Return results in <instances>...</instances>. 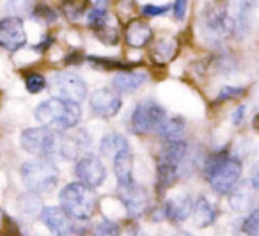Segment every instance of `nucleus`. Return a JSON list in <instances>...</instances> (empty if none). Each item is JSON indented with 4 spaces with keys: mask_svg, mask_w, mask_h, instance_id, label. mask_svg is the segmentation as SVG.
I'll list each match as a JSON object with an SVG mask.
<instances>
[{
    "mask_svg": "<svg viewBox=\"0 0 259 236\" xmlns=\"http://www.w3.org/2000/svg\"><path fill=\"white\" fill-rule=\"evenodd\" d=\"M34 117L41 126L59 130V132H69L78 126L82 119V110H80V103L61 96H54L41 101L34 108Z\"/></svg>",
    "mask_w": 259,
    "mask_h": 236,
    "instance_id": "f257e3e1",
    "label": "nucleus"
},
{
    "mask_svg": "<svg viewBox=\"0 0 259 236\" xmlns=\"http://www.w3.org/2000/svg\"><path fill=\"white\" fill-rule=\"evenodd\" d=\"M61 206L75 220H89L94 217L98 208V197L94 188L83 185L82 181H75L66 185L61 190Z\"/></svg>",
    "mask_w": 259,
    "mask_h": 236,
    "instance_id": "f03ea898",
    "label": "nucleus"
},
{
    "mask_svg": "<svg viewBox=\"0 0 259 236\" xmlns=\"http://www.w3.org/2000/svg\"><path fill=\"white\" fill-rule=\"evenodd\" d=\"M23 185L32 193H47L57 186L59 169L50 158H34V160L23 162L22 169Z\"/></svg>",
    "mask_w": 259,
    "mask_h": 236,
    "instance_id": "7ed1b4c3",
    "label": "nucleus"
},
{
    "mask_svg": "<svg viewBox=\"0 0 259 236\" xmlns=\"http://www.w3.org/2000/svg\"><path fill=\"white\" fill-rule=\"evenodd\" d=\"M167 112L155 98H144L134 107L130 114V132L134 135L144 137L151 133H158L160 126L165 123Z\"/></svg>",
    "mask_w": 259,
    "mask_h": 236,
    "instance_id": "20e7f679",
    "label": "nucleus"
},
{
    "mask_svg": "<svg viewBox=\"0 0 259 236\" xmlns=\"http://www.w3.org/2000/svg\"><path fill=\"white\" fill-rule=\"evenodd\" d=\"M199 29L206 41H222L231 37V22L227 16L226 0H211L204 6L199 16Z\"/></svg>",
    "mask_w": 259,
    "mask_h": 236,
    "instance_id": "39448f33",
    "label": "nucleus"
},
{
    "mask_svg": "<svg viewBox=\"0 0 259 236\" xmlns=\"http://www.w3.org/2000/svg\"><path fill=\"white\" fill-rule=\"evenodd\" d=\"M62 132L47 128V126H32V128L23 130L20 135V144L23 149L37 158L59 156Z\"/></svg>",
    "mask_w": 259,
    "mask_h": 236,
    "instance_id": "423d86ee",
    "label": "nucleus"
},
{
    "mask_svg": "<svg viewBox=\"0 0 259 236\" xmlns=\"http://www.w3.org/2000/svg\"><path fill=\"white\" fill-rule=\"evenodd\" d=\"M48 87L54 91L55 96L66 98V100L75 101V103H82L89 93L85 80L78 73L69 71V69L55 71L48 80Z\"/></svg>",
    "mask_w": 259,
    "mask_h": 236,
    "instance_id": "0eeeda50",
    "label": "nucleus"
},
{
    "mask_svg": "<svg viewBox=\"0 0 259 236\" xmlns=\"http://www.w3.org/2000/svg\"><path fill=\"white\" fill-rule=\"evenodd\" d=\"M226 6L231 22V37L243 41L252 30L255 0H226Z\"/></svg>",
    "mask_w": 259,
    "mask_h": 236,
    "instance_id": "6e6552de",
    "label": "nucleus"
},
{
    "mask_svg": "<svg viewBox=\"0 0 259 236\" xmlns=\"http://www.w3.org/2000/svg\"><path fill=\"white\" fill-rule=\"evenodd\" d=\"M241 171H243L241 162L238 160L236 156L229 154L226 160L220 162V164L206 176V179H208L213 192L220 193V195H226V193H229L231 190L238 185V181H240V178H241Z\"/></svg>",
    "mask_w": 259,
    "mask_h": 236,
    "instance_id": "1a4fd4ad",
    "label": "nucleus"
},
{
    "mask_svg": "<svg viewBox=\"0 0 259 236\" xmlns=\"http://www.w3.org/2000/svg\"><path fill=\"white\" fill-rule=\"evenodd\" d=\"M29 45L23 18L18 15H8L0 18V50L16 54Z\"/></svg>",
    "mask_w": 259,
    "mask_h": 236,
    "instance_id": "9d476101",
    "label": "nucleus"
},
{
    "mask_svg": "<svg viewBox=\"0 0 259 236\" xmlns=\"http://www.w3.org/2000/svg\"><path fill=\"white\" fill-rule=\"evenodd\" d=\"M117 199L122 204L126 215L130 218L141 217L149 206V193L144 186H141L137 181H130L124 185H119Z\"/></svg>",
    "mask_w": 259,
    "mask_h": 236,
    "instance_id": "9b49d317",
    "label": "nucleus"
},
{
    "mask_svg": "<svg viewBox=\"0 0 259 236\" xmlns=\"http://www.w3.org/2000/svg\"><path fill=\"white\" fill-rule=\"evenodd\" d=\"M89 107L96 117L110 119L121 112L122 108V98L112 87H100L93 91L89 96Z\"/></svg>",
    "mask_w": 259,
    "mask_h": 236,
    "instance_id": "f8f14e48",
    "label": "nucleus"
},
{
    "mask_svg": "<svg viewBox=\"0 0 259 236\" xmlns=\"http://www.w3.org/2000/svg\"><path fill=\"white\" fill-rule=\"evenodd\" d=\"M75 174L78 178V181H82L83 185L96 188L107 178V169H105V164L101 162L100 156L85 153L76 160Z\"/></svg>",
    "mask_w": 259,
    "mask_h": 236,
    "instance_id": "ddd939ff",
    "label": "nucleus"
},
{
    "mask_svg": "<svg viewBox=\"0 0 259 236\" xmlns=\"http://www.w3.org/2000/svg\"><path fill=\"white\" fill-rule=\"evenodd\" d=\"M153 40H155V29L142 18L130 20L124 25V30H122V41L135 50L149 47Z\"/></svg>",
    "mask_w": 259,
    "mask_h": 236,
    "instance_id": "4468645a",
    "label": "nucleus"
},
{
    "mask_svg": "<svg viewBox=\"0 0 259 236\" xmlns=\"http://www.w3.org/2000/svg\"><path fill=\"white\" fill-rule=\"evenodd\" d=\"M41 222L47 225V229L54 236H69L73 232V222L71 217L64 211V208L47 206L39 211Z\"/></svg>",
    "mask_w": 259,
    "mask_h": 236,
    "instance_id": "2eb2a0df",
    "label": "nucleus"
},
{
    "mask_svg": "<svg viewBox=\"0 0 259 236\" xmlns=\"http://www.w3.org/2000/svg\"><path fill=\"white\" fill-rule=\"evenodd\" d=\"M91 146V137L85 130H76V132H62V140H61V151L59 156L64 160H78L82 154H85V151Z\"/></svg>",
    "mask_w": 259,
    "mask_h": 236,
    "instance_id": "dca6fc26",
    "label": "nucleus"
},
{
    "mask_svg": "<svg viewBox=\"0 0 259 236\" xmlns=\"http://www.w3.org/2000/svg\"><path fill=\"white\" fill-rule=\"evenodd\" d=\"M149 82V75L144 69H126V71H117L112 76L110 87L115 89L119 94H132L144 87Z\"/></svg>",
    "mask_w": 259,
    "mask_h": 236,
    "instance_id": "f3484780",
    "label": "nucleus"
},
{
    "mask_svg": "<svg viewBox=\"0 0 259 236\" xmlns=\"http://www.w3.org/2000/svg\"><path fill=\"white\" fill-rule=\"evenodd\" d=\"M149 47H151L149 48L151 61L160 66L169 64L180 52V43H178L176 37H158V40H153Z\"/></svg>",
    "mask_w": 259,
    "mask_h": 236,
    "instance_id": "a211bd4d",
    "label": "nucleus"
},
{
    "mask_svg": "<svg viewBox=\"0 0 259 236\" xmlns=\"http://www.w3.org/2000/svg\"><path fill=\"white\" fill-rule=\"evenodd\" d=\"M194 211V203L188 195H176L170 197L169 201H165V206H163V218L174 222V224H180L185 222L190 213Z\"/></svg>",
    "mask_w": 259,
    "mask_h": 236,
    "instance_id": "6ab92c4d",
    "label": "nucleus"
},
{
    "mask_svg": "<svg viewBox=\"0 0 259 236\" xmlns=\"http://www.w3.org/2000/svg\"><path fill=\"white\" fill-rule=\"evenodd\" d=\"M231 197H229V204L233 210L236 211H250L255 204V193H259L257 190L254 188L250 181L240 185L238 183L233 190H231Z\"/></svg>",
    "mask_w": 259,
    "mask_h": 236,
    "instance_id": "aec40b11",
    "label": "nucleus"
},
{
    "mask_svg": "<svg viewBox=\"0 0 259 236\" xmlns=\"http://www.w3.org/2000/svg\"><path fill=\"white\" fill-rule=\"evenodd\" d=\"M85 62L96 71H126V69H135L141 62L124 61V59L107 57V55H87Z\"/></svg>",
    "mask_w": 259,
    "mask_h": 236,
    "instance_id": "412c9836",
    "label": "nucleus"
},
{
    "mask_svg": "<svg viewBox=\"0 0 259 236\" xmlns=\"http://www.w3.org/2000/svg\"><path fill=\"white\" fill-rule=\"evenodd\" d=\"M110 4L112 0H94L93 8L89 9L85 16V23L89 30H100L103 27H107L112 22L110 16Z\"/></svg>",
    "mask_w": 259,
    "mask_h": 236,
    "instance_id": "4be33fe9",
    "label": "nucleus"
},
{
    "mask_svg": "<svg viewBox=\"0 0 259 236\" xmlns=\"http://www.w3.org/2000/svg\"><path fill=\"white\" fill-rule=\"evenodd\" d=\"M112 167L119 185L134 181V153L132 149H122L112 158Z\"/></svg>",
    "mask_w": 259,
    "mask_h": 236,
    "instance_id": "5701e85b",
    "label": "nucleus"
},
{
    "mask_svg": "<svg viewBox=\"0 0 259 236\" xmlns=\"http://www.w3.org/2000/svg\"><path fill=\"white\" fill-rule=\"evenodd\" d=\"M91 8H93L91 0H61L59 13L68 22H80L82 18H85Z\"/></svg>",
    "mask_w": 259,
    "mask_h": 236,
    "instance_id": "b1692460",
    "label": "nucleus"
},
{
    "mask_svg": "<svg viewBox=\"0 0 259 236\" xmlns=\"http://www.w3.org/2000/svg\"><path fill=\"white\" fill-rule=\"evenodd\" d=\"M185 119L180 117V115H172L169 117L167 115L165 123L160 126L158 133L156 135L163 140V142H174V140H181L185 139Z\"/></svg>",
    "mask_w": 259,
    "mask_h": 236,
    "instance_id": "393cba45",
    "label": "nucleus"
},
{
    "mask_svg": "<svg viewBox=\"0 0 259 236\" xmlns=\"http://www.w3.org/2000/svg\"><path fill=\"white\" fill-rule=\"evenodd\" d=\"M194 222L197 227H208L217 220V208L206 197H199L194 204Z\"/></svg>",
    "mask_w": 259,
    "mask_h": 236,
    "instance_id": "a878e982",
    "label": "nucleus"
},
{
    "mask_svg": "<svg viewBox=\"0 0 259 236\" xmlns=\"http://www.w3.org/2000/svg\"><path fill=\"white\" fill-rule=\"evenodd\" d=\"M122 149H130V142L124 135L117 132L107 133V135L101 137L100 140V153L107 158H114L119 151Z\"/></svg>",
    "mask_w": 259,
    "mask_h": 236,
    "instance_id": "bb28decb",
    "label": "nucleus"
},
{
    "mask_svg": "<svg viewBox=\"0 0 259 236\" xmlns=\"http://www.w3.org/2000/svg\"><path fill=\"white\" fill-rule=\"evenodd\" d=\"M59 16H61L59 9L52 8L47 2H37V4H34L29 13L30 20H34L36 23H43V25H47V27L55 25V23L59 22Z\"/></svg>",
    "mask_w": 259,
    "mask_h": 236,
    "instance_id": "cd10ccee",
    "label": "nucleus"
},
{
    "mask_svg": "<svg viewBox=\"0 0 259 236\" xmlns=\"http://www.w3.org/2000/svg\"><path fill=\"white\" fill-rule=\"evenodd\" d=\"M94 37H96L100 43H103L105 47H117L119 41H121V32H119L117 27H114L112 23H108L107 27L100 30H94Z\"/></svg>",
    "mask_w": 259,
    "mask_h": 236,
    "instance_id": "c85d7f7f",
    "label": "nucleus"
},
{
    "mask_svg": "<svg viewBox=\"0 0 259 236\" xmlns=\"http://www.w3.org/2000/svg\"><path fill=\"white\" fill-rule=\"evenodd\" d=\"M142 18H162V16L172 13V4H155V2H148L142 4L139 9Z\"/></svg>",
    "mask_w": 259,
    "mask_h": 236,
    "instance_id": "c756f323",
    "label": "nucleus"
},
{
    "mask_svg": "<svg viewBox=\"0 0 259 236\" xmlns=\"http://www.w3.org/2000/svg\"><path fill=\"white\" fill-rule=\"evenodd\" d=\"M25 89L29 91L30 94H39L43 93L45 89L48 87V80L43 73H37V71H29L25 75Z\"/></svg>",
    "mask_w": 259,
    "mask_h": 236,
    "instance_id": "7c9ffc66",
    "label": "nucleus"
},
{
    "mask_svg": "<svg viewBox=\"0 0 259 236\" xmlns=\"http://www.w3.org/2000/svg\"><path fill=\"white\" fill-rule=\"evenodd\" d=\"M247 87H240V86H224L220 89L219 96H217V101L219 103H224V101H231V100H238V98L245 96L247 94Z\"/></svg>",
    "mask_w": 259,
    "mask_h": 236,
    "instance_id": "2f4dec72",
    "label": "nucleus"
},
{
    "mask_svg": "<svg viewBox=\"0 0 259 236\" xmlns=\"http://www.w3.org/2000/svg\"><path fill=\"white\" fill-rule=\"evenodd\" d=\"M93 236H121V229L115 222L112 220H101L100 224L94 227V232Z\"/></svg>",
    "mask_w": 259,
    "mask_h": 236,
    "instance_id": "473e14b6",
    "label": "nucleus"
},
{
    "mask_svg": "<svg viewBox=\"0 0 259 236\" xmlns=\"http://www.w3.org/2000/svg\"><path fill=\"white\" fill-rule=\"evenodd\" d=\"M243 231L247 236H259V208L252 210L243 222Z\"/></svg>",
    "mask_w": 259,
    "mask_h": 236,
    "instance_id": "72a5a7b5",
    "label": "nucleus"
},
{
    "mask_svg": "<svg viewBox=\"0 0 259 236\" xmlns=\"http://www.w3.org/2000/svg\"><path fill=\"white\" fill-rule=\"evenodd\" d=\"M188 6L190 0H174L172 2V18L176 22H183L188 15Z\"/></svg>",
    "mask_w": 259,
    "mask_h": 236,
    "instance_id": "f704fd0d",
    "label": "nucleus"
},
{
    "mask_svg": "<svg viewBox=\"0 0 259 236\" xmlns=\"http://www.w3.org/2000/svg\"><path fill=\"white\" fill-rule=\"evenodd\" d=\"M54 45H55V36L52 32H45L32 48H34V52H37V54H47Z\"/></svg>",
    "mask_w": 259,
    "mask_h": 236,
    "instance_id": "c9c22d12",
    "label": "nucleus"
},
{
    "mask_svg": "<svg viewBox=\"0 0 259 236\" xmlns=\"http://www.w3.org/2000/svg\"><path fill=\"white\" fill-rule=\"evenodd\" d=\"M87 59V55L82 50H69L64 57L66 66H80Z\"/></svg>",
    "mask_w": 259,
    "mask_h": 236,
    "instance_id": "e433bc0d",
    "label": "nucleus"
},
{
    "mask_svg": "<svg viewBox=\"0 0 259 236\" xmlns=\"http://www.w3.org/2000/svg\"><path fill=\"white\" fill-rule=\"evenodd\" d=\"M245 110H247V107L245 105H240V107H236V110L233 112V115H231V121H233V125H241V121H243L245 117Z\"/></svg>",
    "mask_w": 259,
    "mask_h": 236,
    "instance_id": "4c0bfd02",
    "label": "nucleus"
},
{
    "mask_svg": "<svg viewBox=\"0 0 259 236\" xmlns=\"http://www.w3.org/2000/svg\"><path fill=\"white\" fill-rule=\"evenodd\" d=\"M250 183L254 185V188L259 192V162L254 165V169H252V176H250Z\"/></svg>",
    "mask_w": 259,
    "mask_h": 236,
    "instance_id": "58836bf2",
    "label": "nucleus"
},
{
    "mask_svg": "<svg viewBox=\"0 0 259 236\" xmlns=\"http://www.w3.org/2000/svg\"><path fill=\"white\" fill-rule=\"evenodd\" d=\"M252 126H254V128L259 132V114L254 115V119H252Z\"/></svg>",
    "mask_w": 259,
    "mask_h": 236,
    "instance_id": "ea45409f",
    "label": "nucleus"
},
{
    "mask_svg": "<svg viewBox=\"0 0 259 236\" xmlns=\"http://www.w3.org/2000/svg\"><path fill=\"white\" fill-rule=\"evenodd\" d=\"M134 236H146V234H144V231H141V229H137V231L134 232Z\"/></svg>",
    "mask_w": 259,
    "mask_h": 236,
    "instance_id": "a19ab883",
    "label": "nucleus"
},
{
    "mask_svg": "<svg viewBox=\"0 0 259 236\" xmlns=\"http://www.w3.org/2000/svg\"><path fill=\"white\" fill-rule=\"evenodd\" d=\"M176 236H192V234H190V232H185V231H183V232H178Z\"/></svg>",
    "mask_w": 259,
    "mask_h": 236,
    "instance_id": "79ce46f5",
    "label": "nucleus"
}]
</instances>
